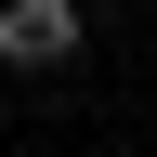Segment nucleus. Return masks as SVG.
Wrapping results in <instances>:
<instances>
[{"label": "nucleus", "mask_w": 157, "mask_h": 157, "mask_svg": "<svg viewBox=\"0 0 157 157\" xmlns=\"http://www.w3.org/2000/svg\"><path fill=\"white\" fill-rule=\"evenodd\" d=\"M66 52H78V0H0V66L52 78Z\"/></svg>", "instance_id": "1"}, {"label": "nucleus", "mask_w": 157, "mask_h": 157, "mask_svg": "<svg viewBox=\"0 0 157 157\" xmlns=\"http://www.w3.org/2000/svg\"><path fill=\"white\" fill-rule=\"evenodd\" d=\"M78 13H92V0H78Z\"/></svg>", "instance_id": "2"}]
</instances>
